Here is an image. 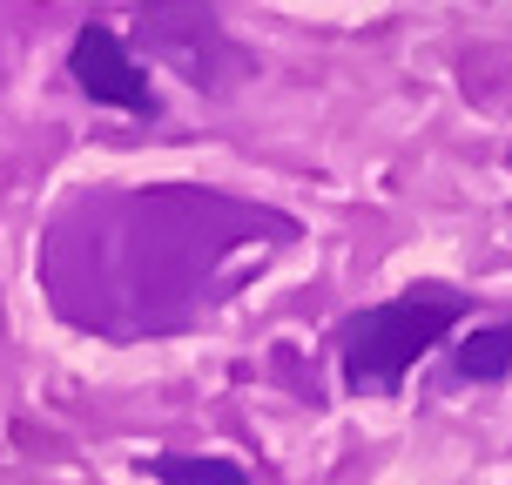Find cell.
<instances>
[{
	"label": "cell",
	"instance_id": "3",
	"mask_svg": "<svg viewBox=\"0 0 512 485\" xmlns=\"http://www.w3.org/2000/svg\"><path fill=\"white\" fill-rule=\"evenodd\" d=\"M142 34H149V48L162 54V61H176L189 81H216L223 68H243L230 48H223V34H216V7L209 0H189V27H176V14H169V0H149L142 7Z\"/></svg>",
	"mask_w": 512,
	"mask_h": 485
},
{
	"label": "cell",
	"instance_id": "5",
	"mask_svg": "<svg viewBox=\"0 0 512 485\" xmlns=\"http://www.w3.org/2000/svg\"><path fill=\"white\" fill-rule=\"evenodd\" d=\"M142 472H155L162 485H256L236 459H169V452H162V459H149Z\"/></svg>",
	"mask_w": 512,
	"mask_h": 485
},
{
	"label": "cell",
	"instance_id": "4",
	"mask_svg": "<svg viewBox=\"0 0 512 485\" xmlns=\"http://www.w3.org/2000/svg\"><path fill=\"white\" fill-rule=\"evenodd\" d=\"M459 378H479V384H492V378H512V324H486V331H472L459 344V364H452Z\"/></svg>",
	"mask_w": 512,
	"mask_h": 485
},
{
	"label": "cell",
	"instance_id": "2",
	"mask_svg": "<svg viewBox=\"0 0 512 485\" xmlns=\"http://www.w3.org/2000/svg\"><path fill=\"white\" fill-rule=\"evenodd\" d=\"M68 75L81 81V95H88V102L122 108V115H155L149 75L128 61L122 34H115L108 21H88V27L75 34V48H68Z\"/></svg>",
	"mask_w": 512,
	"mask_h": 485
},
{
	"label": "cell",
	"instance_id": "1",
	"mask_svg": "<svg viewBox=\"0 0 512 485\" xmlns=\"http://www.w3.org/2000/svg\"><path fill=\"white\" fill-rule=\"evenodd\" d=\"M459 317H465L459 283H411L405 297L371 304L364 317L344 324V384H351V391H371V398L398 391L405 371L425 358Z\"/></svg>",
	"mask_w": 512,
	"mask_h": 485
}]
</instances>
